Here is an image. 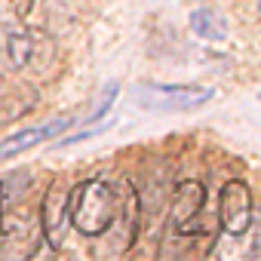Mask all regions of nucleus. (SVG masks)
I'll list each match as a JSON object with an SVG mask.
<instances>
[{
  "label": "nucleus",
  "instance_id": "nucleus-1",
  "mask_svg": "<svg viewBox=\"0 0 261 261\" xmlns=\"http://www.w3.org/2000/svg\"><path fill=\"white\" fill-rule=\"evenodd\" d=\"M117 209L120 200L114 188L98 178L77 185L68 197V221L86 237H101L105 230H111L117 221Z\"/></svg>",
  "mask_w": 261,
  "mask_h": 261
},
{
  "label": "nucleus",
  "instance_id": "nucleus-2",
  "mask_svg": "<svg viewBox=\"0 0 261 261\" xmlns=\"http://www.w3.org/2000/svg\"><path fill=\"white\" fill-rule=\"evenodd\" d=\"M136 101L151 111H194L206 101H212V86H163V83H142L136 86Z\"/></svg>",
  "mask_w": 261,
  "mask_h": 261
},
{
  "label": "nucleus",
  "instance_id": "nucleus-3",
  "mask_svg": "<svg viewBox=\"0 0 261 261\" xmlns=\"http://www.w3.org/2000/svg\"><path fill=\"white\" fill-rule=\"evenodd\" d=\"M255 218V203H252V191L246 181L233 178L221 188V197H218V224L224 233L230 237H240L249 230Z\"/></svg>",
  "mask_w": 261,
  "mask_h": 261
},
{
  "label": "nucleus",
  "instance_id": "nucleus-4",
  "mask_svg": "<svg viewBox=\"0 0 261 261\" xmlns=\"http://www.w3.org/2000/svg\"><path fill=\"white\" fill-rule=\"evenodd\" d=\"M206 203V188L200 181H181L172 194V212H169V224L178 237H194L197 230V215L203 212Z\"/></svg>",
  "mask_w": 261,
  "mask_h": 261
},
{
  "label": "nucleus",
  "instance_id": "nucleus-5",
  "mask_svg": "<svg viewBox=\"0 0 261 261\" xmlns=\"http://www.w3.org/2000/svg\"><path fill=\"white\" fill-rule=\"evenodd\" d=\"M0 43H4V71H22L37 59L40 34L25 25H7L0 28Z\"/></svg>",
  "mask_w": 261,
  "mask_h": 261
},
{
  "label": "nucleus",
  "instance_id": "nucleus-6",
  "mask_svg": "<svg viewBox=\"0 0 261 261\" xmlns=\"http://www.w3.org/2000/svg\"><path fill=\"white\" fill-rule=\"evenodd\" d=\"M68 197H71V191L62 188V185H53L43 197L40 224H43V233H46L49 246H62L65 224H68Z\"/></svg>",
  "mask_w": 261,
  "mask_h": 261
},
{
  "label": "nucleus",
  "instance_id": "nucleus-7",
  "mask_svg": "<svg viewBox=\"0 0 261 261\" xmlns=\"http://www.w3.org/2000/svg\"><path fill=\"white\" fill-rule=\"evenodd\" d=\"M68 126H71V117H62V120H53L49 126H31V129L16 133V136H7L4 142H0V160H10V157L25 154L28 148H34V145H40V142H46V139L65 133Z\"/></svg>",
  "mask_w": 261,
  "mask_h": 261
},
{
  "label": "nucleus",
  "instance_id": "nucleus-8",
  "mask_svg": "<svg viewBox=\"0 0 261 261\" xmlns=\"http://www.w3.org/2000/svg\"><path fill=\"white\" fill-rule=\"evenodd\" d=\"M191 31L209 43H224L227 40V22L215 10H194L191 13Z\"/></svg>",
  "mask_w": 261,
  "mask_h": 261
},
{
  "label": "nucleus",
  "instance_id": "nucleus-9",
  "mask_svg": "<svg viewBox=\"0 0 261 261\" xmlns=\"http://www.w3.org/2000/svg\"><path fill=\"white\" fill-rule=\"evenodd\" d=\"M34 105V92L28 86H19V89H10L7 86H0V123H10L22 114H28Z\"/></svg>",
  "mask_w": 261,
  "mask_h": 261
},
{
  "label": "nucleus",
  "instance_id": "nucleus-10",
  "mask_svg": "<svg viewBox=\"0 0 261 261\" xmlns=\"http://www.w3.org/2000/svg\"><path fill=\"white\" fill-rule=\"evenodd\" d=\"M10 7H13L16 19H19V22H25V19L31 16V10H34V0H10Z\"/></svg>",
  "mask_w": 261,
  "mask_h": 261
},
{
  "label": "nucleus",
  "instance_id": "nucleus-11",
  "mask_svg": "<svg viewBox=\"0 0 261 261\" xmlns=\"http://www.w3.org/2000/svg\"><path fill=\"white\" fill-rule=\"evenodd\" d=\"M255 252H258V255H261V240H258V243H255Z\"/></svg>",
  "mask_w": 261,
  "mask_h": 261
},
{
  "label": "nucleus",
  "instance_id": "nucleus-12",
  "mask_svg": "<svg viewBox=\"0 0 261 261\" xmlns=\"http://www.w3.org/2000/svg\"><path fill=\"white\" fill-rule=\"evenodd\" d=\"M0 86H4V77H0Z\"/></svg>",
  "mask_w": 261,
  "mask_h": 261
},
{
  "label": "nucleus",
  "instance_id": "nucleus-13",
  "mask_svg": "<svg viewBox=\"0 0 261 261\" xmlns=\"http://www.w3.org/2000/svg\"><path fill=\"white\" fill-rule=\"evenodd\" d=\"M258 10H261V0H258Z\"/></svg>",
  "mask_w": 261,
  "mask_h": 261
}]
</instances>
